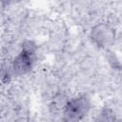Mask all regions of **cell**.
Listing matches in <instances>:
<instances>
[{
	"mask_svg": "<svg viewBox=\"0 0 122 122\" xmlns=\"http://www.w3.org/2000/svg\"><path fill=\"white\" fill-rule=\"evenodd\" d=\"M116 116L112 110L110 108H103L96 114L94 122H115Z\"/></svg>",
	"mask_w": 122,
	"mask_h": 122,
	"instance_id": "obj_4",
	"label": "cell"
},
{
	"mask_svg": "<svg viewBox=\"0 0 122 122\" xmlns=\"http://www.w3.org/2000/svg\"><path fill=\"white\" fill-rule=\"evenodd\" d=\"M111 37L110 30L104 26H98L92 30V38L96 41L98 45H105L109 42V38Z\"/></svg>",
	"mask_w": 122,
	"mask_h": 122,
	"instance_id": "obj_3",
	"label": "cell"
},
{
	"mask_svg": "<svg viewBox=\"0 0 122 122\" xmlns=\"http://www.w3.org/2000/svg\"><path fill=\"white\" fill-rule=\"evenodd\" d=\"M92 110V101L85 94L71 97L64 105L62 111L63 122H81Z\"/></svg>",
	"mask_w": 122,
	"mask_h": 122,
	"instance_id": "obj_2",
	"label": "cell"
},
{
	"mask_svg": "<svg viewBox=\"0 0 122 122\" xmlns=\"http://www.w3.org/2000/svg\"><path fill=\"white\" fill-rule=\"evenodd\" d=\"M37 46L33 41H25L10 64L11 76H24L34 68L37 59Z\"/></svg>",
	"mask_w": 122,
	"mask_h": 122,
	"instance_id": "obj_1",
	"label": "cell"
}]
</instances>
